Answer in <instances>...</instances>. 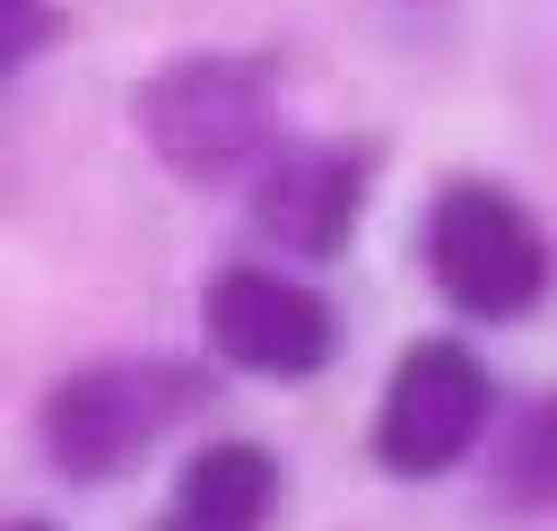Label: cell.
<instances>
[{"label":"cell","mask_w":557,"mask_h":531,"mask_svg":"<svg viewBox=\"0 0 557 531\" xmlns=\"http://www.w3.org/2000/svg\"><path fill=\"white\" fill-rule=\"evenodd\" d=\"M374 200V148L366 139H313V148H278L261 174H252V235L261 244H287L305 261H331L348 252L357 218Z\"/></svg>","instance_id":"6"},{"label":"cell","mask_w":557,"mask_h":531,"mask_svg":"<svg viewBox=\"0 0 557 531\" xmlns=\"http://www.w3.org/2000/svg\"><path fill=\"white\" fill-rule=\"evenodd\" d=\"M487 496H496L505 514H557V392H531V400L496 427Z\"/></svg>","instance_id":"8"},{"label":"cell","mask_w":557,"mask_h":531,"mask_svg":"<svg viewBox=\"0 0 557 531\" xmlns=\"http://www.w3.org/2000/svg\"><path fill=\"white\" fill-rule=\"evenodd\" d=\"M418 261H426L435 296L453 313H470V322H522L557 279L540 218L505 183H479V174L435 192V209L418 226Z\"/></svg>","instance_id":"3"},{"label":"cell","mask_w":557,"mask_h":531,"mask_svg":"<svg viewBox=\"0 0 557 531\" xmlns=\"http://www.w3.org/2000/svg\"><path fill=\"white\" fill-rule=\"evenodd\" d=\"M52 35H61V9L52 0H0V70H26Z\"/></svg>","instance_id":"9"},{"label":"cell","mask_w":557,"mask_h":531,"mask_svg":"<svg viewBox=\"0 0 557 531\" xmlns=\"http://www.w3.org/2000/svg\"><path fill=\"white\" fill-rule=\"evenodd\" d=\"M270 514H278V461H270V444L218 435V444H200L183 461L157 531H270Z\"/></svg>","instance_id":"7"},{"label":"cell","mask_w":557,"mask_h":531,"mask_svg":"<svg viewBox=\"0 0 557 531\" xmlns=\"http://www.w3.org/2000/svg\"><path fill=\"white\" fill-rule=\"evenodd\" d=\"M209 392L218 383L183 357H87L44 392L35 444L70 487H104V479L139 470L148 444H165Z\"/></svg>","instance_id":"1"},{"label":"cell","mask_w":557,"mask_h":531,"mask_svg":"<svg viewBox=\"0 0 557 531\" xmlns=\"http://www.w3.org/2000/svg\"><path fill=\"white\" fill-rule=\"evenodd\" d=\"M200 322H209V348H218L226 366L270 374V383H305V374H322V366L339 357V313H331L305 279H287V270H270V261L218 270L209 296H200Z\"/></svg>","instance_id":"5"},{"label":"cell","mask_w":557,"mask_h":531,"mask_svg":"<svg viewBox=\"0 0 557 531\" xmlns=\"http://www.w3.org/2000/svg\"><path fill=\"white\" fill-rule=\"evenodd\" d=\"M487 427H496L487 357L470 339H409L374 409V461L392 479H444L487 444Z\"/></svg>","instance_id":"4"},{"label":"cell","mask_w":557,"mask_h":531,"mask_svg":"<svg viewBox=\"0 0 557 531\" xmlns=\"http://www.w3.org/2000/svg\"><path fill=\"white\" fill-rule=\"evenodd\" d=\"M139 131L183 183L261 174L278 157V61H261V52H183L139 87Z\"/></svg>","instance_id":"2"},{"label":"cell","mask_w":557,"mask_h":531,"mask_svg":"<svg viewBox=\"0 0 557 531\" xmlns=\"http://www.w3.org/2000/svg\"><path fill=\"white\" fill-rule=\"evenodd\" d=\"M9 531H61V522H44V514H17V522H9Z\"/></svg>","instance_id":"10"}]
</instances>
